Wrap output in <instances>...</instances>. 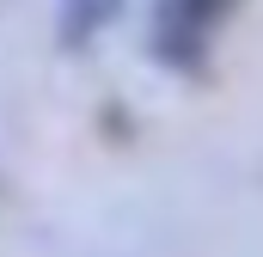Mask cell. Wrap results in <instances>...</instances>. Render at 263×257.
Masks as SVG:
<instances>
[{"instance_id": "1", "label": "cell", "mask_w": 263, "mask_h": 257, "mask_svg": "<svg viewBox=\"0 0 263 257\" xmlns=\"http://www.w3.org/2000/svg\"><path fill=\"white\" fill-rule=\"evenodd\" d=\"M233 0H165V19H159V43H165V56H196L202 49V31L227 12Z\"/></svg>"}, {"instance_id": "2", "label": "cell", "mask_w": 263, "mask_h": 257, "mask_svg": "<svg viewBox=\"0 0 263 257\" xmlns=\"http://www.w3.org/2000/svg\"><path fill=\"white\" fill-rule=\"evenodd\" d=\"M117 6H123V0H67V6H62L67 37H86V31H98V25H104Z\"/></svg>"}]
</instances>
